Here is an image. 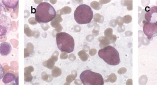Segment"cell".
Segmentation results:
<instances>
[{
  "instance_id": "6da1fadb",
  "label": "cell",
  "mask_w": 157,
  "mask_h": 85,
  "mask_svg": "<svg viewBox=\"0 0 157 85\" xmlns=\"http://www.w3.org/2000/svg\"><path fill=\"white\" fill-rule=\"evenodd\" d=\"M56 15L55 9L47 2H42L38 5L35 12V19L39 23H48L54 19Z\"/></svg>"
},
{
  "instance_id": "7a4b0ae2",
  "label": "cell",
  "mask_w": 157,
  "mask_h": 85,
  "mask_svg": "<svg viewBox=\"0 0 157 85\" xmlns=\"http://www.w3.org/2000/svg\"><path fill=\"white\" fill-rule=\"evenodd\" d=\"M98 55L100 58L106 62L107 64L116 66L120 62L119 53L116 48L112 46H107L99 51Z\"/></svg>"
},
{
  "instance_id": "3957f363",
  "label": "cell",
  "mask_w": 157,
  "mask_h": 85,
  "mask_svg": "<svg viewBox=\"0 0 157 85\" xmlns=\"http://www.w3.org/2000/svg\"><path fill=\"white\" fill-rule=\"evenodd\" d=\"M58 48L62 52L71 53L74 51L75 43L73 38L66 32H60L56 35Z\"/></svg>"
},
{
  "instance_id": "277c9868",
  "label": "cell",
  "mask_w": 157,
  "mask_h": 85,
  "mask_svg": "<svg viewBox=\"0 0 157 85\" xmlns=\"http://www.w3.org/2000/svg\"><path fill=\"white\" fill-rule=\"evenodd\" d=\"M74 19L78 24L90 23L93 17L92 8L87 5H81L77 7L74 14Z\"/></svg>"
},
{
  "instance_id": "5b68a950",
  "label": "cell",
  "mask_w": 157,
  "mask_h": 85,
  "mask_svg": "<svg viewBox=\"0 0 157 85\" xmlns=\"http://www.w3.org/2000/svg\"><path fill=\"white\" fill-rule=\"evenodd\" d=\"M81 82L84 85H103L104 79L99 73L90 70L82 72L80 76Z\"/></svg>"
},
{
  "instance_id": "8992f818",
  "label": "cell",
  "mask_w": 157,
  "mask_h": 85,
  "mask_svg": "<svg viewBox=\"0 0 157 85\" xmlns=\"http://www.w3.org/2000/svg\"><path fill=\"white\" fill-rule=\"evenodd\" d=\"M144 32L146 36L147 37L148 39H152L153 37L157 36V23L146 22L144 25Z\"/></svg>"
},
{
  "instance_id": "52a82bcc",
  "label": "cell",
  "mask_w": 157,
  "mask_h": 85,
  "mask_svg": "<svg viewBox=\"0 0 157 85\" xmlns=\"http://www.w3.org/2000/svg\"><path fill=\"white\" fill-rule=\"evenodd\" d=\"M12 51L11 45L8 42H3L0 45V53L2 56L8 55Z\"/></svg>"
},
{
  "instance_id": "ba28073f",
  "label": "cell",
  "mask_w": 157,
  "mask_h": 85,
  "mask_svg": "<svg viewBox=\"0 0 157 85\" xmlns=\"http://www.w3.org/2000/svg\"><path fill=\"white\" fill-rule=\"evenodd\" d=\"M2 3L5 7L10 9H15L18 5L19 1L17 0H5L2 1Z\"/></svg>"
},
{
  "instance_id": "9c48e42d",
  "label": "cell",
  "mask_w": 157,
  "mask_h": 85,
  "mask_svg": "<svg viewBox=\"0 0 157 85\" xmlns=\"http://www.w3.org/2000/svg\"><path fill=\"white\" fill-rule=\"evenodd\" d=\"M16 80V77L13 74L10 73H8L6 74L3 78V82L5 83V84H7L8 83H11L13 81Z\"/></svg>"
},
{
  "instance_id": "30bf717a",
  "label": "cell",
  "mask_w": 157,
  "mask_h": 85,
  "mask_svg": "<svg viewBox=\"0 0 157 85\" xmlns=\"http://www.w3.org/2000/svg\"><path fill=\"white\" fill-rule=\"evenodd\" d=\"M157 7H153L152 8L149 12H147L145 15V19L148 22H150L152 19V15L154 13H157Z\"/></svg>"
}]
</instances>
